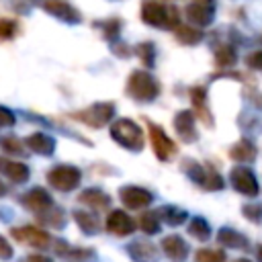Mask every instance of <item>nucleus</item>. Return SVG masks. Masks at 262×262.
<instances>
[{
  "mask_svg": "<svg viewBox=\"0 0 262 262\" xmlns=\"http://www.w3.org/2000/svg\"><path fill=\"white\" fill-rule=\"evenodd\" d=\"M141 18L149 27L156 29H176L180 25L178 10L174 6H164L156 0H143L141 2Z\"/></svg>",
  "mask_w": 262,
  "mask_h": 262,
  "instance_id": "obj_1",
  "label": "nucleus"
},
{
  "mask_svg": "<svg viewBox=\"0 0 262 262\" xmlns=\"http://www.w3.org/2000/svg\"><path fill=\"white\" fill-rule=\"evenodd\" d=\"M127 94L137 102H151L160 94V84L151 74L135 70L127 80Z\"/></svg>",
  "mask_w": 262,
  "mask_h": 262,
  "instance_id": "obj_2",
  "label": "nucleus"
},
{
  "mask_svg": "<svg viewBox=\"0 0 262 262\" xmlns=\"http://www.w3.org/2000/svg\"><path fill=\"white\" fill-rule=\"evenodd\" d=\"M111 137L127 147V149H135L139 151L143 147V131L139 129L137 123H133L131 119H117L113 125H111Z\"/></svg>",
  "mask_w": 262,
  "mask_h": 262,
  "instance_id": "obj_3",
  "label": "nucleus"
},
{
  "mask_svg": "<svg viewBox=\"0 0 262 262\" xmlns=\"http://www.w3.org/2000/svg\"><path fill=\"white\" fill-rule=\"evenodd\" d=\"M113 117H115V104L113 102H94L82 111L72 113V119H76L88 127H94V129L104 127Z\"/></svg>",
  "mask_w": 262,
  "mask_h": 262,
  "instance_id": "obj_4",
  "label": "nucleus"
},
{
  "mask_svg": "<svg viewBox=\"0 0 262 262\" xmlns=\"http://www.w3.org/2000/svg\"><path fill=\"white\" fill-rule=\"evenodd\" d=\"M47 180H49V184H51L53 188H57V190H61V192H70V190H74V188L80 184L82 172H80L76 166H66V164H61V166H55V168H51V170L47 172Z\"/></svg>",
  "mask_w": 262,
  "mask_h": 262,
  "instance_id": "obj_5",
  "label": "nucleus"
},
{
  "mask_svg": "<svg viewBox=\"0 0 262 262\" xmlns=\"http://www.w3.org/2000/svg\"><path fill=\"white\" fill-rule=\"evenodd\" d=\"M229 182H231V186H233L237 192H242V194H246V196H256V194L260 192V184H258L254 172H252L250 168H246L244 164H239V166H235V168L231 170Z\"/></svg>",
  "mask_w": 262,
  "mask_h": 262,
  "instance_id": "obj_6",
  "label": "nucleus"
},
{
  "mask_svg": "<svg viewBox=\"0 0 262 262\" xmlns=\"http://www.w3.org/2000/svg\"><path fill=\"white\" fill-rule=\"evenodd\" d=\"M147 129H149V141H151V147H154L156 158L162 160V162L170 160V158L176 154V145H174V141L164 133L162 127H158V125L151 123V121H147Z\"/></svg>",
  "mask_w": 262,
  "mask_h": 262,
  "instance_id": "obj_7",
  "label": "nucleus"
},
{
  "mask_svg": "<svg viewBox=\"0 0 262 262\" xmlns=\"http://www.w3.org/2000/svg\"><path fill=\"white\" fill-rule=\"evenodd\" d=\"M186 16L196 27H207L215 18V0H192L186 6Z\"/></svg>",
  "mask_w": 262,
  "mask_h": 262,
  "instance_id": "obj_8",
  "label": "nucleus"
},
{
  "mask_svg": "<svg viewBox=\"0 0 262 262\" xmlns=\"http://www.w3.org/2000/svg\"><path fill=\"white\" fill-rule=\"evenodd\" d=\"M12 237H16L18 242H25L33 248H49L51 244V235L35 225H25V227H14L12 229Z\"/></svg>",
  "mask_w": 262,
  "mask_h": 262,
  "instance_id": "obj_9",
  "label": "nucleus"
},
{
  "mask_svg": "<svg viewBox=\"0 0 262 262\" xmlns=\"http://www.w3.org/2000/svg\"><path fill=\"white\" fill-rule=\"evenodd\" d=\"M119 199L123 201V205L127 209H143V207H147L154 201V196H151L149 190H145L141 186H131V184L121 186Z\"/></svg>",
  "mask_w": 262,
  "mask_h": 262,
  "instance_id": "obj_10",
  "label": "nucleus"
},
{
  "mask_svg": "<svg viewBox=\"0 0 262 262\" xmlns=\"http://www.w3.org/2000/svg\"><path fill=\"white\" fill-rule=\"evenodd\" d=\"M20 203H23L29 211H33V213H37V215L43 213V211H47V209L53 205L49 192H47L45 188H41V186H35V188H31L29 192H25V194L20 196Z\"/></svg>",
  "mask_w": 262,
  "mask_h": 262,
  "instance_id": "obj_11",
  "label": "nucleus"
},
{
  "mask_svg": "<svg viewBox=\"0 0 262 262\" xmlns=\"http://www.w3.org/2000/svg\"><path fill=\"white\" fill-rule=\"evenodd\" d=\"M106 229H108L113 235L123 237V235H129V233L135 231V221H133L125 211L115 209V211H111L108 217H106Z\"/></svg>",
  "mask_w": 262,
  "mask_h": 262,
  "instance_id": "obj_12",
  "label": "nucleus"
},
{
  "mask_svg": "<svg viewBox=\"0 0 262 262\" xmlns=\"http://www.w3.org/2000/svg\"><path fill=\"white\" fill-rule=\"evenodd\" d=\"M43 8H45V12H49V14H53L55 18H59V20H63V23H80L82 20V14L72 6V4H68L66 0H45L43 2Z\"/></svg>",
  "mask_w": 262,
  "mask_h": 262,
  "instance_id": "obj_13",
  "label": "nucleus"
},
{
  "mask_svg": "<svg viewBox=\"0 0 262 262\" xmlns=\"http://www.w3.org/2000/svg\"><path fill=\"white\" fill-rule=\"evenodd\" d=\"M190 100H192L196 119H201L207 127H213V115L207 106V88L205 86H192L190 88Z\"/></svg>",
  "mask_w": 262,
  "mask_h": 262,
  "instance_id": "obj_14",
  "label": "nucleus"
},
{
  "mask_svg": "<svg viewBox=\"0 0 262 262\" xmlns=\"http://www.w3.org/2000/svg\"><path fill=\"white\" fill-rule=\"evenodd\" d=\"M174 127H176V133L180 137V141L184 143H192L196 141V131H194V115L190 111H180L176 113L174 117Z\"/></svg>",
  "mask_w": 262,
  "mask_h": 262,
  "instance_id": "obj_15",
  "label": "nucleus"
},
{
  "mask_svg": "<svg viewBox=\"0 0 262 262\" xmlns=\"http://www.w3.org/2000/svg\"><path fill=\"white\" fill-rule=\"evenodd\" d=\"M162 250L172 262H182L188 256V244L180 235H166L162 239Z\"/></svg>",
  "mask_w": 262,
  "mask_h": 262,
  "instance_id": "obj_16",
  "label": "nucleus"
},
{
  "mask_svg": "<svg viewBox=\"0 0 262 262\" xmlns=\"http://www.w3.org/2000/svg\"><path fill=\"white\" fill-rule=\"evenodd\" d=\"M129 256L135 260V262H158L160 260V252L154 244L145 242V239H137L133 244H129L127 248Z\"/></svg>",
  "mask_w": 262,
  "mask_h": 262,
  "instance_id": "obj_17",
  "label": "nucleus"
},
{
  "mask_svg": "<svg viewBox=\"0 0 262 262\" xmlns=\"http://www.w3.org/2000/svg\"><path fill=\"white\" fill-rule=\"evenodd\" d=\"M0 172H2L8 180H12V182H16V184L27 182V180H29V174H31V170H29L27 164L14 162V160H8V158H0Z\"/></svg>",
  "mask_w": 262,
  "mask_h": 262,
  "instance_id": "obj_18",
  "label": "nucleus"
},
{
  "mask_svg": "<svg viewBox=\"0 0 262 262\" xmlns=\"http://www.w3.org/2000/svg\"><path fill=\"white\" fill-rule=\"evenodd\" d=\"M25 145H27L31 151L39 154V156H51L53 149H55V139L49 137L47 133H41V131H39V133L29 135V137L25 139Z\"/></svg>",
  "mask_w": 262,
  "mask_h": 262,
  "instance_id": "obj_19",
  "label": "nucleus"
},
{
  "mask_svg": "<svg viewBox=\"0 0 262 262\" xmlns=\"http://www.w3.org/2000/svg\"><path fill=\"white\" fill-rule=\"evenodd\" d=\"M256 156H258V149L250 139H239L235 145L229 147V158L239 164H250L256 160Z\"/></svg>",
  "mask_w": 262,
  "mask_h": 262,
  "instance_id": "obj_20",
  "label": "nucleus"
},
{
  "mask_svg": "<svg viewBox=\"0 0 262 262\" xmlns=\"http://www.w3.org/2000/svg\"><path fill=\"white\" fill-rule=\"evenodd\" d=\"M78 201L88 205V207H92L94 211H102V209H106L111 205V196L106 192H102L100 188H86V190H82Z\"/></svg>",
  "mask_w": 262,
  "mask_h": 262,
  "instance_id": "obj_21",
  "label": "nucleus"
},
{
  "mask_svg": "<svg viewBox=\"0 0 262 262\" xmlns=\"http://www.w3.org/2000/svg\"><path fill=\"white\" fill-rule=\"evenodd\" d=\"M217 242H219L221 246L235 248V250H246V248H248V237L242 235V233L235 231V229H229V227L219 229V233H217Z\"/></svg>",
  "mask_w": 262,
  "mask_h": 262,
  "instance_id": "obj_22",
  "label": "nucleus"
},
{
  "mask_svg": "<svg viewBox=\"0 0 262 262\" xmlns=\"http://www.w3.org/2000/svg\"><path fill=\"white\" fill-rule=\"evenodd\" d=\"M74 221L80 225V229L86 233V235H94L98 229H100V221L94 213L90 211H74Z\"/></svg>",
  "mask_w": 262,
  "mask_h": 262,
  "instance_id": "obj_23",
  "label": "nucleus"
},
{
  "mask_svg": "<svg viewBox=\"0 0 262 262\" xmlns=\"http://www.w3.org/2000/svg\"><path fill=\"white\" fill-rule=\"evenodd\" d=\"M158 213V217L164 221V223H168V225H180V223H184L186 221V211L184 209H180V207H174V205H166V207H162L160 211H156Z\"/></svg>",
  "mask_w": 262,
  "mask_h": 262,
  "instance_id": "obj_24",
  "label": "nucleus"
},
{
  "mask_svg": "<svg viewBox=\"0 0 262 262\" xmlns=\"http://www.w3.org/2000/svg\"><path fill=\"white\" fill-rule=\"evenodd\" d=\"M176 39L182 45H196L203 39V31L196 29V27H192V25H182L180 23L176 27Z\"/></svg>",
  "mask_w": 262,
  "mask_h": 262,
  "instance_id": "obj_25",
  "label": "nucleus"
},
{
  "mask_svg": "<svg viewBox=\"0 0 262 262\" xmlns=\"http://www.w3.org/2000/svg\"><path fill=\"white\" fill-rule=\"evenodd\" d=\"M188 233L192 237H196L199 242H207L211 237V227H209V223L203 217H194L190 221V225H188Z\"/></svg>",
  "mask_w": 262,
  "mask_h": 262,
  "instance_id": "obj_26",
  "label": "nucleus"
},
{
  "mask_svg": "<svg viewBox=\"0 0 262 262\" xmlns=\"http://www.w3.org/2000/svg\"><path fill=\"white\" fill-rule=\"evenodd\" d=\"M237 61V55H235V49L231 47V45H221V47H217V51H215V63L219 66V68H229V66H233Z\"/></svg>",
  "mask_w": 262,
  "mask_h": 262,
  "instance_id": "obj_27",
  "label": "nucleus"
},
{
  "mask_svg": "<svg viewBox=\"0 0 262 262\" xmlns=\"http://www.w3.org/2000/svg\"><path fill=\"white\" fill-rule=\"evenodd\" d=\"M0 147L6 151V154H12V156H25L27 149H25V143L14 137V135H4L0 137Z\"/></svg>",
  "mask_w": 262,
  "mask_h": 262,
  "instance_id": "obj_28",
  "label": "nucleus"
},
{
  "mask_svg": "<svg viewBox=\"0 0 262 262\" xmlns=\"http://www.w3.org/2000/svg\"><path fill=\"white\" fill-rule=\"evenodd\" d=\"M39 217H41V221H43L45 225H49V227H61V225L66 223L63 211H61V209H55L53 205H51L47 211L39 213Z\"/></svg>",
  "mask_w": 262,
  "mask_h": 262,
  "instance_id": "obj_29",
  "label": "nucleus"
},
{
  "mask_svg": "<svg viewBox=\"0 0 262 262\" xmlns=\"http://www.w3.org/2000/svg\"><path fill=\"white\" fill-rule=\"evenodd\" d=\"M139 227H141L145 233H158V229H160V217H158V213H151V211L141 213V217H139Z\"/></svg>",
  "mask_w": 262,
  "mask_h": 262,
  "instance_id": "obj_30",
  "label": "nucleus"
},
{
  "mask_svg": "<svg viewBox=\"0 0 262 262\" xmlns=\"http://www.w3.org/2000/svg\"><path fill=\"white\" fill-rule=\"evenodd\" d=\"M196 262H225V252L221 250H199L194 254Z\"/></svg>",
  "mask_w": 262,
  "mask_h": 262,
  "instance_id": "obj_31",
  "label": "nucleus"
},
{
  "mask_svg": "<svg viewBox=\"0 0 262 262\" xmlns=\"http://www.w3.org/2000/svg\"><path fill=\"white\" fill-rule=\"evenodd\" d=\"M96 25H100V29L104 33V39H108V41H113L121 31V20L119 18H108V20H102V23H96Z\"/></svg>",
  "mask_w": 262,
  "mask_h": 262,
  "instance_id": "obj_32",
  "label": "nucleus"
},
{
  "mask_svg": "<svg viewBox=\"0 0 262 262\" xmlns=\"http://www.w3.org/2000/svg\"><path fill=\"white\" fill-rule=\"evenodd\" d=\"M135 51H137V55L141 57V61H143L147 68H151V66H154L156 49H154V45H151V43H139V45L135 47Z\"/></svg>",
  "mask_w": 262,
  "mask_h": 262,
  "instance_id": "obj_33",
  "label": "nucleus"
},
{
  "mask_svg": "<svg viewBox=\"0 0 262 262\" xmlns=\"http://www.w3.org/2000/svg\"><path fill=\"white\" fill-rule=\"evenodd\" d=\"M244 217L254 221V223H262V205L254 203V205H244Z\"/></svg>",
  "mask_w": 262,
  "mask_h": 262,
  "instance_id": "obj_34",
  "label": "nucleus"
},
{
  "mask_svg": "<svg viewBox=\"0 0 262 262\" xmlns=\"http://www.w3.org/2000/svg\"><path fill=\"white\" fill-rule=\"evenodd\" d=\"M16 33V23L8 18H0V39H10Z\"/></svg>",
  "mask_w": 262,
  "mask_h": 262,
  "instance_id": "obj_35",
  "label": "nucleus"
},
{
  "mask_svg": "<svg viewBox=\"0 0 262 262\" xmlns=\"http://www.w3.org/2000/svg\"><path fill=\"white\" fill-rule=\"evenodd\" d=\"M14 113L8 111L6 106H0V127H12L14 125Z\"/></svg>",
  "mask_w": 262,
  "mask_h": 262,
  "instance_id": "obj_36",
  "label": "nucleus"
},
{
  "mask_svg": "<svg viewBox=\"0 0 262 262\" xmlns=\"http://www.w3.org/2000/svg\"><path fill=\"white\" fill-rule=\"evenodd\" d=\"M246 63H248V68H252V70H262V49H260V51H252V53L246 57Z\"/></svg>",
  "mask_w": 262,
  "mask_h": 262,
  "instance_id": "obj_37",
  "label": "nucleus"
},
{
  "mask_svg": "<svg viewBox=\"0 0 262 262\" xmlns=\"http://www.w3.org/2000/svg\"><path fill=\"white\" fill-rule=\"evenodd\" d=\"M12 254H14L12 246L8 244V239L4 235H0V260H10Z\"/></svg>",
  "mask_w": 262,
  "mask_h": 262,
  "instance_id": "obj_38",
  "label": "nucleus"
},
{
  "mask_svg": "<svg viewBox=\"0 0 262 262\" xmlns=\"http://www.w3.org/2000/svg\"><path fill=\"white\" fill-rule=\"evenodd\" d=\"M23 262H53V260L47 258V256H41V254H31V256H27Z\"/></svg>",
  "mask_w": 262,
  "mask_h": 262,
  "instance_id": "obj_39",
  "label": "nucleus"
},
{
  "mask_svg": "<svg viewBox=\"0 0 262 262\" xmlns=\"http://www.w3.org/2000/svg\"><path fill=\"white\" fill-rule=\"evenodd\" d=\"M6 190H8V188H6V184L0 180V196H4V194H6Z\"/></svg>",
  "mask_w": 262,
  "mask_h": 262,
  "instance_id": "obj_40",
  "label": "nucleus"
},
{
  "mask_svg": "<svg viewBox=\"0 0 262 262\" xmlns=\"http://www.w3.org/2000/svg\"><path fill=\"white\" fill-rule=\"evenodd\" d=\"M256 256H258V260H260V262H262V246H260V248H258V250H256Z\"/></svg>",
  "mask_w": 262,
  "mask_h": 262,
  "instance_id": "obj_41",
  "label": "nucleus"
},
{
  "mask_svg": "<svg viewBox=\"0 0 262 262\" xmlns=\"http://www.w3.org/2000/svg\"><path fill=\"white\" fill-rule=\"evenodd\" d=\"M233 262H250L248 258H237V260H233Z\"/></svg>",
  "mask_w": 262,
  "mask_h": 262,
  "instance_id": "obj_42",
  "label": "nucleus"
}]
</instances>
